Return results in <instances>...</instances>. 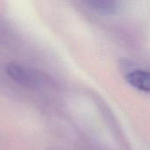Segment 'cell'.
Wrapping results in <instances>:
<instances>
[{
  "instance_id": "obj_1",
  "label": "cell",
  "mask_w": 150,
  "mask_h": 150,
  "mask_svg": "<svg viewBox=\"0 0 150 150\" xmlns=\"http://www.w3.org/2000/svg\"><path fill=\"white\" fill-rule=\"evenodd\" d=\"M5 71L11 79L24 87L38 89L42 83V78L36 71L18 62H9Z\"/></svg>"
},
{
  "instance_id": "obj_2",
  "label": "cell",
  "mask_w": 150,
  "mask_h": 150,
  "mask_svg": "<svg viewBox=\"0 0 150 150\" xmlns=\"http://www.w3.org/2000/svg\"><path fill=\"white\" fill-rule=\"evenodd\" d=\"M126 79L134 88L144 92L149 91L150 76L148 71L140 69H134L126 76Z\"/></svg>"
},
{
  "instance_id": "obj_3",
  "label": "cell",
  "mask_w": 150,
  "mask_h": 150,
  "mask_svg": "<svg viewBox=\"0 0 150 150\" xmlns=\"http://www.w3.org/2000/svg\"><path fill=\"white\" fill-rule=\"evenodd\" d=\"M85 4L91 10L102 15H113L120 9V3L110 0H91L86 1Z\"/></svg>"
}]
</instances>
